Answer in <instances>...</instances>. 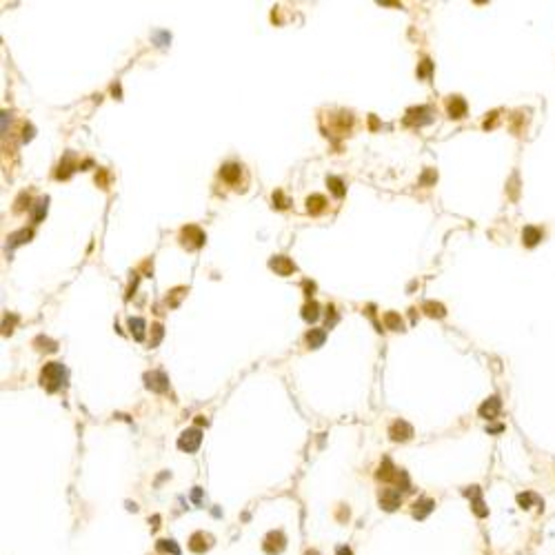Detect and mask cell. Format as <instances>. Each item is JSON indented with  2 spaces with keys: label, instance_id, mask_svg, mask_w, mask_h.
Returning a JSON list of instances; mask_svg holds the SVG:
<instances>
[{
  "label": "cell",
  "instance_id": "83f0119b",
  "mask_svg": "<svg viewBox=\"0 0 555 555\" xmlns=\"http://www.w3.org/2000/svg\"><path fill=\"white\" fill-rule=\"evenodd\" d=\"M158 549L167 551V553H171V555H180V546L175 544L173 540H160L158 542Z\"/></svg>",
  "mask_w": 555,
  "mask_h": 555
},
{
  "label": "cell",
  "instance_id": "ac0fdd59",
  "mask_svg": "<svg viewBox=\"0 0 555 555\" xmlns=\"http://www.w3.org/2000/svg\"><path fill=\"white\" fill-rule=\"evenodd\" d=\"M542 240V231L537 227H524V231H522V242L526 246H535L537 242Z\"/></svg>",
  "mask_w": 555,
  "mask_h": 555
},
{
  "label": "cell",
  "instance_id": "d590c367",
  "mask_svg": "<svg viewBox=\"0 0 555 555\" xmlns=\"http://www.w3.org/2000/svg\"><path fill=\"white\" fill-rule=\"evenodd\" d=\"M34 131H36V129H34L32 125H25L23 127V142H29V140L34 138Z\"/></svg>",
  "mask_w": 555,
  "mask_h": 555
},
{
  "label": "cell",
  "instance_id": "f1b7e54d",
  "mask_svg": "<svg viewBox=\"0 0 555 555\" xmlns=\"http://www.w3.org/2000/svg\"><path fill=\"white\" fill-rule=\"evenodd\" d=\"M184 293H187V289H184V287H178V289H173V291L169 293V298H167V305H169V307H178L180 298H182Z\"/></svg>",
  "mask_w": 555,
  "mask_h": 555
},
{
  "label": "cell",
  "instance_id": "4dcf8cb0",
  "mask_svg": "<svg viewBox=\"0 0 555 555\" xmlns=\"http://www.w3.org/2000/svg\"><path fill=\"white\" fill-rule=\"evenodd\" d=\"M151 331H153V338H151V349H153V347H158V345H160V340H162V333H165V329H162V324H153V327H151Z\"/></svg>",
  "mask_w": 555,
  "mask_h": 555
},
{
  "label": "cell",
  "instance_id": "f6af8a7d",
  "mask_svg": "<svg viewBox=\"0 0 555 555\" xmlns=\"http://www.w3.org/2000/svg\"><path fill=\"white\" fill-rule=\"evenodd\" d=\"M193 502H200V488H196V491H193Z\"/></svg>",
  "mask_w": 555,
  "mask_h": 555
},
{
  "label": "cell",
  "instance_id": "603a6c76",
  "mask_svg": "<svg viewBox=\"0 0 555 555\" xmlns=\"http://www.w3.org/2000/svg\"><path fill=\"white\" fill-rule=\"evenodd\" d=\"M29 238H32V231H29V229H20V231L11 233V236H9V249H14V246L29 242Z\"/></svg>",
  "mask_w": 555,
  "mask_h": 555
},
{
  "label": "cell",
  "instance_id": "ffe728a7",
  "mask_svg": "<svg viewBox=\"0 0 555 555\" xmlns=\"http://www.w3.org/2000/svg\"><path fill=\"white\" fill-rule=\"evenodd\" d=\"M129 331L138 342L144 340V320L142 318H129Z\"/></svg>",
  "mask_w": 555,
  "mask_h": 555
},
{
  "label": "cell",
  "instance_id": "d6986e66",
  "mask_svg": "<svg viewBox=\"0 0 555 555\" xmlns=\"http://www.w3.org/2000/svg\"><path fill=\"white\" fill-rule=\"evenodd\" d=\"M189 546H191V551H196V553H205V551L209 549V535L196 533V535L191 537V542H189Z\"/></svg>",
  "mask_w": 555,
  "mask_h": 555
},
{
  "label": "cell",
  "instance_id": "9a60e30c",
  "mask_svg": "<svg viewBox=\"0 0 555 555\" xmlns=\"http://www.w3.org/2000/svg\"><path fill=\"white\" fill-rule=\"evenodd\" d=\"M433 506H435V502H433V500H426V497H422V500H417L416 504H413V518H417V520H424L426 515H429L431 511H433Z\"/></svg>",
  "mask_w": 555,
  "mask_h": 555
},
{
  "label": "cell",
  "instance_id": "7c38bea8",
  "mask_svg": "<svg viewBox=\"0 0 555 555\" xmlns=\"http://www.w3.org/2000/svg\"><path fill=\"white\" fill-rule=\"evenodd\" d=\"M447 111L451 118H464L466 116V103L464 98H460V96H451V98L447 100Z\"/></svg>",
  "mask_w": 555,
  "mask_h": 555
},
{
  "label": "cell",
  "instance_id": "9c48e42d",
  "mask_svg": "<svg viewBox=\"0 0 555 555\" xmlns=\"http://www.w3.org/2000/svg\"><path fill=\"white\" fill-rule=\"evenodd\" d=\"M400 502H402V495H400V491H395V488H384V491L380 493V504L384 511H395L400 506Z\"/></svg>",
  "mask_w": 555,
  "mask_h": 555
},
{
  "label": "cell",
  "instance_id": "8d00e7d4",
  "mask_svg": "<svg viewBox=\"0 0 555 555\" xmlns=\"http://www.w3.org/2000/svg\"><path fill=\"white\" fill-rule=\"evenodd\" d=\"M36 345H45V349H47V351H56V349H58V347H56V342L47 340V338H38Z\"/></svg>",
  "mask_w": 555,
  "mask_h": 555
},
{
  "label": "cell",
  "instance_id": "ba28073f",
  "mask_svg": "<svg viewBox=\"0 0 555 555\" xmlns=\"http://www.w3.org/2000/svg\"><path fill=\"white\" fill-rule=\"evenodd\" d=\"M429 113H431L429 107H413L407 111L404 122H407V125H426V122H431Z\"/></svg>",
  "mask_w": 555,
  "mask_h": 555
},
{
  "label": "cell",
  "instance_id": "44dd1931",
  "mask_svg": "<svg viewBox=\"0 0 555 555\" xmlns=\"http://www.w3.org/2000/svg\"><path fill=\"white\" fill-rule=\"evenodd\" d=\"M302 318L307 320V322H315V320L320 318V307H318V302H307L305 307H302Z\"/></svg>",
  "mask_w": 555,
  "mask_h": 555
},
{
  "label": "cell",
  "instance_id": "4316f807",
  "mask_svg": "<svg viewBox=\"0 0 555 555\" xmlns=\"http://www.w3.org/2000/svg\"><path fill=\"white\" fill-rule=\"evenodd\" d=\"M71 171H73V165H71V156H67L65 158L63 162H60V167H58V178H69V175H71Z\"/></svg>",
  "mask_w": 555,
  "mask_h": 555
},
{
  "label": "cell",
  "instance_id": "484cf974",
  "mask_svg": "<svg viewBox=\"0 0 555 555\" xmlns=\"http://www.w3.org/2000/svg\"><path fill=\"white\" fill-rule=\"evenodd\" d=\"M327 184H329V189L333 191V196H336V198H342V196H345L347 189H345V182H342L340 178H336V175H329V178H327Z\"/></svg>",
  "mask_w": 555,
  "mask_h": 555
},
{
  "label": "cell",
  "instance_id": "d4e9b609",
  "mask_svg": "<svg viewBox=\"0 0 555 555\" xmlns=\"http://www.w3.org/2000/svg\"><path fill=\"white\" fill-rule=\"evenodd\" d=\"M422 309H424L426 315H431V318H444V313H447L440 302H424V305H422Z\"/></svg>",
  "mask_w": 555,
  "mask_h": 555
},
{
  "label": "cell",
  "instance_id": "7402d4cb",
  "mask_svg": "<svg viewBox=\"0 0 555 555\" xmlns=\"http://www.w3.org/2000/svg\"><path fill=\"white\" fill-rule=\"evenodd\" d=\"M47 209H49V198H40L34 205V222H42V218L47 215Z\"/></svg>",
  "mask_w": 555,
  "mask_h": 555
},
{
  "label": "cell",
  "instance_id": "277c9868",
  "mask_svg": "<svg viewBox=\"0 0 555 555\" xmlns=\"http://www.w3.org/2000/svg\"><path fill=\"white\" fill-rule=\"evenodd\" d=\"M144 384H147V389L156 391V393H165L169 389V378L162 371H149L144 373Z\"/></svg>",
  "mask_w": 555,
  "mask_h": 555
},
{
  "label": "cell",
  "instance_id": "ab89813d",
  "mask_svg": "<svg viewBox=\"0 0 555 555\" xmlns=\"http://www.w3.org/2000/svg\"><path fill=\"white\" fill-rule=\"evenodd\" d=\"M313 291H315V284L307 280V282H305V296H307V298H311V296H313Z\"/></svg>",
  "mask_w": 555,
  "mask_h": 555
},
{
  "label": "cell",
  "instance_id": "e575fe53",
  "mask_svg": "<svg viewBox=\"0 0 555 555\" xmlns=\"http://www.w3.org/2000/svg\"><path fill=\"white\" fill-rule=\"evenodd\" d=\"M29 205V196L27 193H20L18 200H16V211H25V207Z\"/></svg>",
  "mask_w": 555,
  "mask_h": 555
},
{
  "label": "cell",
  "instance_id": "8fae6325",
  "mask_svg": "<svg viewBox=\"0 0 555 555\" xmlns=\"http://www.w3.org/2000/svg\"><path fill=\"white\" fill-rule=\"evenodd\" d=\"M282 549H284V535H282V533H280V531L269 533L267 540H264V551H267V553H271V555H276V553H280Z\"/></svg>",
  "mask_w": 555,
  "mask_h": 555
},
{
  "label": "cell",
  "instance_id": "4fadbf2b",
  "mask_svg": "<svg viewBox=\"0 0 555 555\" xmlns=\"http://www.w3.org/2000/svg\"><path fill=\"white\" fill-rule=\"evenodd\" d=\"M240 173H242V167L236 165V162H229V165H224L222 169H220V178L229 184H236L238 180H240Z\"/></svg>",
  "mask_w": 555,
  "mask_h": 555
},
{
  "label": "cell",
  "instance_id": "7a4b0ae2",
  "mask_svg": "<svg viewBox=\"0 0 555 555\" xmlns=\"http://www.w3.org/2000/svg\"><path fill=\"white\" fill-rule=\"evenodd\" d=\"M200 442H202V431H200V429H196V426H193V429L182 431V435L178 438V447L182 449V451H187V453L198 451Z\"/></svg>",
  "mask_w": 555,
  "mask_h": 555
},
{
  "label": "cell",
  "instance_id": "bcb514c9",
  "mask_svg": "<svg viewBox=\"0 0 555 555\" xmlns=\"http://www.w3.org/2000/svg\"><path fill=\"white\" fill-rule=\"evenodd\" d=\"M196 424H207V420H205L202 416H198V417H196Z\"/></svg>",
  "mask_w": 555,
  "mask_h": 555
},
{
  "label": "cell",
  "instance_id": "7bdbcfd3",
  "mask_svg": "<svg viewBox=\"0 0 555 555\" xmlns=\"http://www.w3.org/2000/svg\"><path fill=\"white\" fill-rule=\"evenodd\" d=\"M338 555H353V553H351V549H347V546H340V549H338Z\"/></svg>",
  "mask_w": 555,
  "mask_h": 555
},
{
  "label": "cell",
  "instance_id": "ee69618b",
  "mask_svg": "<svg viewBox=\"0 0 555 555\" xmlns=\"http://www.w3.org/2000/svg\"><path fill=\"white\" fill-rule=\"evenodd\" d=\"M7 116H9V113H2V134L7 131Z\"/></svg>",
  "mask_w": 555,
  "mask_h": 555
},
{
  "label": "cell",
  "instance_id": "74e56055",
  "mask_svg": "<svg viewBox=\"0 0 555 555\" xmlns=\"http://www.w3.org/2000/svg\"><path fill=\"white\" fill-rule=\"evenodd\" d=\"M488 116L491 118H486V120H484V129H493V127H495V120H497V113L493 111V113H488Z\"/></svg>",
  "mask_w": 555,
  "mask_h": 555
},
{
  "label": "cell",
  "instance_id": "836d02e7",
  "mask_svg": "<svg viewBox=\"0 0 555 555\" xmlns=\"http://www.w3.org/2000/svg\"><path fill=\"white\" fill-rule=\"evenodd\" d=\"M435 180H438V173H435V169H426L424 173H422V180H420V182H422V184H431V182H435Z\"/></svg>",
  "mask_w": 555,
  "mask_h": 555
},
{
  "label": "cell",
  "instance_id": "52a82bcc",
  "mask_svg": "<svg viewBox=\"0 0 555 555\" xmlns=\"http://www.w3.org/2000/svg\"><path fill=\"white\" fill-rule=\"evenodd\" d=\"M500 409H502V400L497 398V395H493V398L484 400L482 407L478 409V413H480V417H484V420H493V417H497Z\"/></svg>",
  "mask_w": 555,
  "mask_h": 555
},
{
  "label": "cell",
  "instance_id": "5b68a950",
  "mask_svg": "<svg viewBox=\"0 0 555 555\" xmlns=\"http://www.w3.org/2000/svg\"><path fill=\"white\" fill-rule=\"evenodd\" d=\"M389 435H391L393 442H404V440H409L413 435V426L404 420H395L393 424L389 426Z\"/></svg>",
  "mask_w": 555,
  "mask_h": 555
},
{
  "label": "cell",
  "instance_id": "cb8c5ba5",
  "mask_svg": "<svg viewBox=\"0 0 555 555\" xmlns=\"http://www.w3.org/2000/svg\"><path fill=\"white\" fill-rule=\"evenodd\" d=\"M384 324H386V329H391V331H402V329H404L402 318H400L395 311H389V313H384Z\"/></svg>",
  "mask_w": 555,
  "mask_h": 555
},
{
  "label": "cell",
  "instance_id": "d6a6232c",
  "mask_svg": "<svg viewBox=\"0 0 555 555\" xmlns=\"http://www.w3.org/2000/svg\"><path fill=\"white\" fill-rule=\"evenodd\" d=\"M431 69H433V65H431V60H422L420 67H417V76L420 78H426L431 73Z\"/></svg>",
  "mask_w": 555,
  "mask_h": 555
},
{
  "label": "cell",
  "instance_id": "e0dca14e",
  "mask_svg": "<svg viewBox=\"0 0 555 555\" xmlns=\"http://www.w3.org/2000/svg\"><path fill=\"white\" fill-rule=\"evenodd\" d=\"M324 207H327V198L320 196V193H315V196H309V200H307V211L309 213H322Z\"/></svg>",
  "mask_w": 555,
  "mask_h": 555
},
{
  "label": "cell",
  "instance_id": "30bf717a",
  "mask_svg": "<svg viewBox=\"0 0 555 555\" xmlns=\"http://www.w3.org/2000/svg\"><path fill=\"white\" fill-rule=\"evenodd\" d=\"M464 495H466V497H471V500H473V511H475V515H478V518H484V515L488 513V509H486V506H484V500H482V491H480V486H471V488H466V491H464Z\"/></svg>",
  "mask_w": 555,
  "mask_h": 555
},
{
  "label": "cell",
  "instance_id": "5bb4252c",
  "mask_svg": "<svg viewBox=\"0 0 555 555\" xmlns=\"http://www.w3.org/2000/svg\"><path fill=\"white\" fill-rule=\"evenodd\" d=\"M398 473L400 471L393 466V462L389 460V457H384L380 464V469H378V480H384V482H391V480H398Z\"/></svg>",
  "mask_w": 555,
  "mask_h": 555
},
{
  "label": "cell",
  "instance_id": "b9f144b4",
  "mask_svg": "<svg viewBox=\"0 0 555 555\" xmlns=\"http://www.w3.org/2000/svg\"><path fill=\"white\" fill-rule=\"evenodd\" d=\"M500 431H504V426H502V424H493V426H488V433H500Z\"/></svg>",
  "mask_w": 555,
  "mask_h": 555
},
{
  "label": "cell",
  "instance_id": "1f68e13d",
  "mask_svg": "<svg viewBox=\"0 0 555 555\" xmlns=\"http://www.w3.org/2000/svg\"><path fill=\"white\" fill-rule=\"evenodd\" d=\"M533 500H535V495H533V493H520V495H518V504L522 506V509H528Z\"/></svg>",
  "mask_w": 555,
  "mask_h": 555
},
{
  "label": "cell",
  "instance_id": "2e32d148",
  "mask_svg": "<svg viewBox=\"0 0 555 555\" xmlns=\"http://www.w3.org/2000/svg\"><path fill=\"white\" fill-rule=\"evenodd\" d=\"M324 340H327V331H324V329H311V331L307 333V345H309L311 349H320V347L324 345Z\"/></svg>",
  "mask_w": 555,
  "mask_h": 555
},
{
  "label": "cell",
  "instance_id": "60d3db41",
  "mask_svg": "<svg viewBox=\"0 0 555 555\" xmlns=\"http://www.w3.org/2000/svg\"><path fill=\"white\" fill-rule=\"evenodd\" d=\"M153 38H156L158 42H169V40H171V36H169V34H156V36H153Z\"/></svg>",
  "mask_w": 555,
  "mask_h": 555
},
{
  "label": "cell",
  "instance_id": "6da1fadb",
  "mask_svg": "<svg viewBox=\"0 0 555 555\" xmlns=\"http://www.w3.org/2000/svg\"><path fill=\"white\" fill-rule=\"evenodd\" d=\"M65 382H67V369H65L63 364L60 362L45 364V369H42V373H40V384L45 386L49 393H54V391H58L60 386H65Z\"/></svg>",
  "mask_w": 555,
  "mask_h": 555
},
{
  "label": "cell",
  "instance_id": "8992f818",
  "mask_svg": "<svg viewBox=\"0 0 555 555\" xmlns=\"http://www.w3.org/2000/svg\"><path fill=\"white\" fill-rule=\"evenodd\" d=\"M269 267L278 273V276H291L296 271V264L287 258V255H276V258L269 260Z\"/></svg>",
  "mask_w": 555,
  "mask_h": 555
},
{
  "label": "cell",
  "instance_id": "f546056e",
  "mask_svg": "<svg viewBox=\"0 0 555 555\" xmlns=\"http://www.w3.org/2000/svg\"><path fill=\"white\" fill-rule=\"evenodd\" d=\"M273 207H278V209H287L289 207V200L284 198L282 191H273Z\"/></svg>",
  "mask_w": 555,
  "mask_h": 555
},
{
  "label": "cell",
  "instance_id": "f35d334b",
  "mask_svg": "<svg viewBox=\"0 0 555 555\" xmlns=\"http://www.w3.org/2000/svg\"><path fill=\"white\" fill-rule=\"evenodd\" d=\"M96 182L100 184V187H107V171H100V175H96Z\"/></svg>",
  "mask_w": 555,
  "mask_h": 555
},
{
  "label": "cell",
  "instance_id": "3957f363",
  "mask_svg": "<svg viewBox=\"0 0 555 555\" xmlns=\"http://www.w3.org/2000/svg\"><path fill=\"white\" fill-rule=\"evenodd\" d=\"M180 238H182V244L187 246V249H198V246L205 244V233H202L198 227H193V224L184 227L182 231H180Z\"/></svg>",
  "mask_w": 555,
  "mask_h": 555
}]
</instances>
